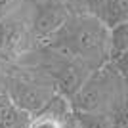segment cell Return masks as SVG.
I'll return each mask as SVG.
<instances>
[{
    "label": "cell",
    "mask_w": 128,
    "mask_h": 128,
    "mask_svg": "<svg viewBox=\"0 0 128 128\" xmlns=\"http://www.w3.org/2000/svg\"><path fill=\"white\" fill-rule=\"evenodd\" d=\"M42 46H48L59 54L80 59L92 71H96L107 61L109 29L94 16L71 14L63 25L50 38L44 40Z\"/></svg>",
    "instance_id": "obj_1"
},
{
    "label": "cell",
    "mask_w": 128,
    "mask_h": 128,
    "mask_svg": "<svg viewBox=\"0 0 128 128\" xmlns=\"http://www.w3.org/2000/svg\"><path fill=\"white\" fill-rule=\"evenodd\" d=\"M126 73L105 61L102 67L92 71L84 84L69 100L71 111L80 113H105L113 103L126 98Z\"/></svg>",
    "instance_id": "obj_2"
},
{
    "label": "cell",
    "mask_w": 128,
    "mask_h": 128,
    "mask_svg": "<svg viewBox=\"0 0 128 128\" xmlns=\"http://www.w3.org/2000/svg\"><path fill=\"white\" fill-rule=\"evenodd\" d=\"M4 75V92L14 105L31 113H38L56 94L50 78L34 67L21 63L0 65Z\"/></svg>",
    "instance_id": "obj_3"
},
{
    "label": "cell",
    "mask_w": 128,
    "mask_h": 128,
    "mask_svg": "<svg viewBox=\"0 0 128 128\" xmlns=\"http://www.w3.org/2000/svg\"><path fill=\"white\" fill-rule=\"evenodd\" d=\"M32 48L29 32V16L14 10L0 19V65L14 63Z\"/></svg>",
    "instance_id": "obj_4"
},
{
    "label": "cell",
    "mask_w": 128,
    "mask_h": 128,
    "mask_svg": "<svg viewBox=\"0 0 128 128\" xmlns=\"http://www.w3.org/2000/svg\"><path fill=\"white\" fill-rule=\"evenodd\" d=\"M29 16V32L32 38V48L50 38L65 19L71 16L67 6L61 0H34Z\"/></svg>",
    "instance_id": "obj_5"
},
{
    "label": "cell",
    "mask_w": 128,
    "mask_h": 128,
    "mask_svg": "<svg viewBox=\"0 0 128 128\" xmlns=\"http://www.w3.org/2000/svg\"><path fill=\"white\" fill-rule=\"evenodd\" d=\"M31 117V113L14 105L6 92L0 94V128H29Z\"/></svg>",
    "instance_id": "obj_6"
},
{
    "label": "cell",
    "mask_w": 128,
    "mask_h": 128,
    "mask_svg": "<svg viewBox=\"0 0 128 128\" xmlns=\"http://www.w3.org/2000/svg\"><path fill=\"white\" fill-rule=\"evenodd\" d=\"M76 118L78 128H111L107 117L103 113H80V111H73Z\"/></svg>",
    "instance_id": "obj_7"
},
{
    "label": "cell",
    "mask_w": 128,
    "mask_h": 128,
    "mask_svg": "<svg viewBox=\"0 0 128 128\" xmlns=\"http://www.w3.org/2000/svg\"><path fill=\"white\" fill-rule=\"evenodd\" d=\"M19 4H21V0H0V19L12 14Z\"/></svg>",
    "instance_id": "obj_8"
},
{
    "label": "cell",
    "mask_w": 128,
    "mask_h": 128,
    "mask_svg": "<svg viewBox=\"0 0 128 128\" xmlns=\"http://www.w3.org/2000/svg\"><path fill=\"white\" fill-rule=\"evenodd\" d=\"M0 94H4V75H2V69H0Z\"/></svg>",
    "instance_id": "obj_9"
}]
</instances>
